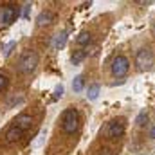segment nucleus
<instances>
[{"instance_id":"obj_9","label":"nucleus","mask_w":155,"mask_h":155,"mask_svg":"<svg viewBox=\"0 0 155 155\" xmlns=\"http://www.w3.org/2000/svg\"><path fill=\"white\" fill-rule=\"evenodd\" d=\"M52 18H54L52 11H41L38 16H36V25H38V27H43V25L51 24V22H52Z\"/></svg>"},{"instance_id":"obj_5","label":"nucleus","mask_w":155,"mask_h":155,"mask_svg":"<svg viewBox=\"0 0 155 155\" xmlns=\"http://www.w3.org/2000/svg\"><path fill=\"white\" fill-rule=\"evenodd\" d=\"M123 134H124V123H123V119H114V121L107 123V126L103 130V135L107 139H117Z\"/></svg>"},{"instance_id":"obj_8","label":"nucleus","mask_w":155,"mask_h":155,"mask_svg":"<svg viewBox=\"0 0 155 155\" xmlns=\"http://www.w3.org/2000/svg\"><path fill=\"white\" fill-rule=\"evenodd\" d=\"M22 134H24V132H22L18 126H15V124H13V126L5 132V143H7V144H11V143L20 141V139H22Z\"/></svg>"},{"instance_id":"obj_18","label":"nucleus","mask_w":155,"mask_h":155,"mask_svg":"<svg viewBox=\"0 0 155 155\" xmlns=\"http://www.w3.org/2000/svg\"><path fill=\"white\" fill-rule=\"evenodd\" d=\"M7 83H9V81H7V76L0 72V92H2V90H4V88L7 87Z\"/></svg>"},{"instance_id":"obj_17","label":"nucleus","mask_w":155,"mask_h":155,"mask_svg":"<svg viewBox=\"0 0 155 155\" xmlns=\"http://www.w3.org/2000/svg\"><path fill=\"white\" fill-rule=\"evenodd\" d=\"M61 96H63V85H58V87L54 88V96H52V97H54V99H60Z\"/></svg>"},{"instance_id":"obj_14","label":"nucleus","mask_w":155,"mask_h":155,"mask_svg":"<svg viewBox=\"0 0 155 155\" xmlns=\"http://www.w3.org/2000/svg\"><path fill=\"white\" fill-rule=\"evenodd\" d=\"M83 87H85V78L83 76H76L74 78V81H72V90H74V92H81Z\"/></svg>"},{"instance_id":"obj_22","label":"nucleus","mask_w":155,"mask_h":155,"mask_svg":"<svg viewBox=\"0 0 155 155\" xmlns=\"http://www.w3.org/2000/svg\"><path fill=\"white\" fill-rule=\"evenodd\" d=\"M150 137H152V139H155V126L152 128V132H150Z\"/></svg>"},{"instance_id":"obj_7","label":"nucleus","mask_w":155,"mask_h":155,"mask_svg":"<svg viewBox=\"0 0 155 155\" xmlns=\"http://www.w3.org/2000/svg\"><path fill=\"white\" fill-rule=\"evenodd\" d=\"M15 126H18L22 132H25V130H29L33 126V117L27 116V114H20L15 119Z\"/></svg>"},{"instance_id":"obj_2","label":"nucleus","mask_w":155,"mask_h":155,"mask_svg":"<svg viewBox=\"0 0 155 155\" xmlns=\"http://www.w3.org/2000/svg\"><path fill=\"white\" fill-rule=\"evenodd\" d=\"M38 60L40 58L35 51H25V52L20 56V60H18V71H20L22 74L33 72V71L36 69V65H38Z\"/></svg>"},{"instance_id":"obj_4","label":"nucleus","mask_w":155,"mask_h":155,"mask_svg":"<svg viewBox=\"0 0 155 155\" xmlns=\"http://www.w3.org/2000/svg\"><path fill=\"white\" fill-rule=\"evenodd\" d=\"M153 61H155L153 52H152L148 47L137 51V54H135V65H137L139 71H148V69H152Z\"/></svg>"},{"instance_id":"obj_11","label":"nucleus","mask_w":155,"mask_h":155,"mask_svg":"<svg viewBox=\"0 0 155 155\" xmlns=\"http://www.w3.org/2000/svg\"><path fill=\"white\" fill-rule=\"evenodd\" d=\"M99 90H101V88H99V85H97V83L90 85V87H88V94H87V97H88L90 101H96V99H97V96H99Z\"/></svg>"},{"instance_id":"obj_6","label":"nucleus","mask_w":155,"mask_h":155,"mask_svg":"<svg viewBox=\"0 0 155 155\" xmlns=\"http://www.w3.org/2000/svg\"><path fill=\"white\" fill-rule=\"evenodd\" d=\"M128 71H130V61H128V58L123 56V54L116 56L114 61H112V74L116 78H123V76L128 74Z\"/></svg>"},{"instance_id":"obj_23","label":"nucleus","mask_w":155,"mask_h":155,"mask_svg":"<svg viewBox=\"0 0 155 155\" xmlns=\"http://www.w3.org/2000/svg\"><path fill=\"white\" fill-rule=\"evenodd\" d=\"M153 36H155V25H153Z\"/></svg>"},{"instance_id":"obj_10","label":"nucleus","mask_w":155,"mask_h":155,"mask_svg":"<svg viewBox=\"0 0 155 155\" xmlns=\"http://www.w3.org/2000/svg\"><path fill=\"white\" fill-rule=\"evenodd\" d=\"M67 43V33L65 31H60L58 35H54V40H52V47L58 51V49H63Z\"/></svg>"},{"instance_id":"obj_13","label":"nucleus","mask_w":155,"mask_h":155,"mask_svg":"<svg viewBox=\"0 0 155 155\" xmlns=\"http://www.w3.org/2000/svg\"><path fill=\"white\" fill-rule=\"evenodd\" d=\"M90 40H92V36H90V33L83 31V33H79V35H78L76 43H78V45H87V43H90Z\"/></svg>"},{"instance_id":"obj_20","label":"nucleus","mask_w":155,"mask_h":155,"mask_svg":"<svg viewBox=\"0 0 155 155\" xmlns=\"http://www.w3.org/2000/svg\"><path fill=\"white\" fill-rule=\"evenodd\" d=\"M20 103H24V97H13V99L9 101V107H15V105H20Z\"/></svg>"},{"instance_id":"obj_12","label":"nucleus","mask_w":155,"mask_h":155,"mask_svg":"<svg viewBox=\"0 0 155 155\" xmlns=\"http://www.w3.org/2000/svg\"><path fill=\"white\" fill-rule=\"evenodd\" d=\"M85 58H87V51H76V52L72 54L71 61H72V65H79Z\"/></svg>"},{"instance_id":"obj_16","label":"nucleus","mask_w":155,"mask_h":155,"mask_svg":"<svg viewBox=\"0 0 155 155\" xmlns=\"http://www.w3.org/2000/svg\"><path fill=\"white\" fill-rule=\"evenodd\" d=\"M22 16H24L25 20H29V18H31V4H25V5H24V11H22Z\"/></svg>"},{"instance_id":"obj_1","label":"nucleus","mask_w":155,"mask_h":155,"mask_svg":"<svg viewBox=\"0 0 155 155\" xmlns=\"http://www.w3.org/2000/svg\"><path fill=\"white\" fill-rule=\"evenodd\" d=\"M20 16V7L15 4H5L0 5V29H7L13 25Z\"/></svg>"},{"instance_id":"obj_21","label":"nucleus","mask_w":155,"mask_h":155,"mask_svg":"<svg viewBox=\"0 0 155 155\" xmlns=\"http://www.w3.org/2000/svg\"><path fill=\"white\" fill-rule=\"evenodd\" d=\"M99 155H116V153H114L112 150H108V148H103V150H101V153H99Z\"/></svg>"},{"instance_id":"obj_15","label":"nucleus","mask_w":155,"mask_h":155,"mask_svg":"<svg viewBox=\"0 0 155 155\" xmlns=\"http://www.w3.org/2000/svg\"><path fill=\"white\" fill-rule=\"evenodd\" d=\"M146 119H148V110H143V112H141V114L137 116V121H135V123H137L139 126H143Z\"/></svg>"},{"instance_id":"obj_3","label":"nucleus","mask_w":155,"mask_h":155,"mask_svg":"<svg viewBox=\"0 0 155 155\" xmlns=\"http://www.w3.org/2000/svg\"><path fill=\"white\" fill-rule=\"evenodd\" d=\"M79 126V114L76 108H67L61 116V128L65 134H74Z\"/></svg>"},{"instance_id":"obj_19","label":"nucleus","mask_w":155,"mask_h":155,"mask_svg":"<svg viewBox=\"0 0 155 155\" xmlns=\"http://www.w3.org/2000/svg\"><path fill=\"white\" fill-rule=\"evenodd\" d=\"M15 45H16L15 41H11V43H7V45H5V49H4V56H5V58L11 54V51H13V47H15Z\"/></svg>"}]
</instances>
